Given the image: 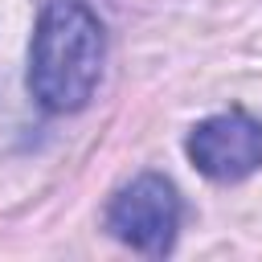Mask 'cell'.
<instances>
[{
  "mask_svg": "<svg viewBox=\"0 0 262 262\" xmlns=\"http://www.w3.org/2000/svg\"><path fill=\"white\" fill-rule=\"evenodd\" d=\"M106 29L86 0H45L29 49V94L49 115L82 111L102 78Z\"/></svg>",
  "mask_w": 262,
  "mask_h": 262,
  "instance_id": "1",
  "label": "cell"
},
{
  "mask_svg": "<svg viewBox=\"0 0 262 262\" xmlns=\"http://www.w3.org/2000/svg\"><path fill=\"white\" fill-rule=\"evenodd\" d=\"M106 229L115 242L131 246L135 254L164 258L180 233V192L168 176L143 172L123 184L106 205Z\"/></svg>",
  "mask_w": 262,
  "mask_h": 262,
  "instance_id": "2",
  "label": "cell"
},
{
  "mask_svg": "<svg viewBox=\"0 0 262 262\" xmlns=\"http://www.w3.org/2000/svg\"><path fill=\"white\" fill-rule=\"evenodd\" d=\"M184 151L201 176L217 184H237L262 168V119L237 106L209 115L188 131Z\"/></svg>",
  "mask_w": 262,
  "mask_h": 262,
  "instance_id": "3",
  "label": "cell"
}]
</instances>
